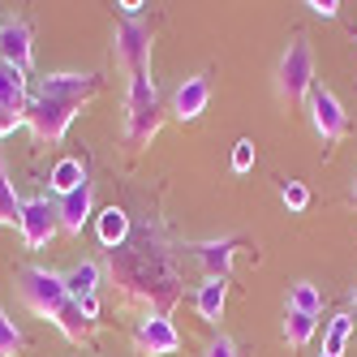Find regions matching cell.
<instances>
[{
    "instance_id": "6da1fadb",
    "label": "cell",
    "mask_w": 357,
    "mask_h": 357,
    "mask_svg": "<svg viewBox=\"0 0 357 357\" xmlns=\"http://www.w3.org/2000/svg\"><path fill=\"white\" fill-rule=\"evenodd\" d=\"M181 259L185 241H172L155 215H142L130 241L104 250V271L130 305H146V314H168L181 297Z\"/></svg>"
},
{
    "instance_id": "7a4b0ae2",
    "label": "cell",
    "mask_w": 357,
    "mask_h": 357,
    "mask_svg": "<svg viewBox=\"0 0 357 357\" xmlns=\"http://www.w3.org/2000/svg\"><path fill=\"white\" fill-rule=\"evenodd\" d=\"M164 125V99L151 73H134L130 78V95H125V142L130 151H142Z\"/></svg>"
},
{
    "instance_id": "3957f363",
    "label": "cell",
    "mask_w": 357,
    "mask_h": 357,
    "mask_svg": "<svg viewBox=\"0 0 357 357\" xmlns=\"http://www.w3.org/2000/svg\"><path fill=\"white\" fill-rule=\"evenodd\" d=\"M271 86H275V99H280L284 108L305 104V99H310V91L319 86V82H314V52H310V39H305V35H293L289 47L280 52V65H275Z\"/></svg>"
},
{
    "instance_id": "277c9868",
    "label": "cell",
    "mask_w": 357,
    "mask_h": 357,
    "mask_svg": "<svg viewBox=\"0 0 357 357\" xmlns=\"http://www.w3.org/2000/svg\"><path fill=\"white\" fill-rule=\"evenodd\" d=\"M13 284H17L22 305H26L31 314L47 319V323H52V314L69 301V293H65V275L52 271V267H35V263H31V267H22V271H17Z\"/></svg>"
},
{
    "instance_id": "5b68a950",
    "label": "cell",
    "mask_w": 357,
    "mask_h": 357,
    "mask_svg": "<svg viewBox=\"0 0 357 357\" xmlns=\"http://www.w3.org/2000/svg\"><path fill=\"white\" fill-rule=\"evenodd\" d=\"M151 43H155V31L146 26L142 17H121L112 31V56L116 65L130 73H151Z\"/></svg>"
},
{
    "instance_id": "8992f818",
    "label": "cell",
    "mask_w": 357,
    "mask_h": 357,
    "mask_svg": "<svg viewBox=\"0 0 357 357\" xmlns=\"http://www.w3.org/2000/svg\"><path fill=\"white\" fill-rule=\"evenodd\" d=\"M82 108L78 104H65V99H43V95H31L26 99V130L35 134V142H47V146H56L65 134H69V125L73 116H78Z\"/></svg>"
},
{
    "instance_id": "52a82bcc",
    "label": "cell",
    "mask_w": 357,
    "mask_h": 357,
    "mask_svg": "<svg viewBox=\"0 0 357 357\" xmlns=\"http://www.w3.org/2000/svg\"><path fill=\"white\" fill-rule=\"evenodd\" d=\"M17 233L26 241V250H43L61 233V215H56V202H47V194H35L22 202V220H17Z\"/></svg>"
},
{
    "instance_id": "ba28073f",
    "label": "cell",
    "mask_w": 357,
    "mask_h": 357,
    "mask_svg": "<svg viewBox=\"0 0 357 357\" xmlns=\"http://www.w3.org/2000/svg\"><path fill=\"white\" fill-rule=\"evenodd\" d=\"M305 108H310V125H314V134H319L323 146H336L349 134V112L327 86H314L310 99H305Z\"/></svg>"
},
{
    "instance_id": "9c48e42d",
    "label": "cell",
    "mask_w": 357,
    "mask_h": 357,
    "mask_svg": "<svg viewBox=\"0 0 357 357\" xmlns=\"http://www.w3.org/2000/svg\"><path fill=\"white\" fill-rule=\"evenodd\" d=\"M0 61L17 73H31L35 65V31L26 17H0Z\"/></svg>"
},
{
    "instance_id": "30bf717a",
    "label": "cell",
    "mask_w": 357,
    "mask_h": 357,
    "mask_svg": "<svg viewBox=\"0 0 357 357\" xmlns=\"http://www.w3.org/2000/svg\"><path fill=\"white\" fill-rule=\"evenodd\" d=\"M35 95L43 99H65V104L86 108L91 99L99 95V73H43Z\"/></svg>"
},
{
    "instance_id": "8fae6325",
    "label": "cell",
    "mask_w": 357,
    "mask_h": 357,
    "mask_svg": "<svg viewBox=\"0 0 357 357\" xmlns=\"http://www.w3.org/2000/svg\"><path fill=\"white\" fill-rule=\"evenodd\" d=\"M134 349L142 357H172L181 349V331L172 327L168 314H142L134 327Z\"/></svg>"
},
{
    "instance_id": "7c38bea8",
    "label": "cell",
    "mask_w": 357,
    "mask_h": 357,
    "mask_svg": "<svg viewBox=\"0 0 357 357\" xmlns=\"http://www.w3.org/2000/svg\"><path fill=\"white\" fill-rule=\"evenodd\" d=\"M245 241L233 233V237H220V241H185V254L207 271V280H228L233 275V259H237V250Z\"/></svg>"
},
{
    "instance_id": "4fadbf2b",
    "label": "cell",
    "mask_w": 357,
    "mask_h": 357,
    "mask_svg": "<svg viewBox=\"0 0 357 357\" xmlns=\"http://www.w3.org/2000/svg\"><path fill=\"white\" fill-rule=\"evenodd\" d=\"M207 104H211V78L207 73H194V78H181V86L172 91L168 112L176 121H198L202 112H207Z\"/></svg>"
},
{
    "instance_id": "5bb4252c",
    "label": "cell",
    "mask_w": 357,
    "mask_h": 357,
    "mask_svg": "<svg viewBox=\"0 0 357 357\" xmlns=\"http://www.w3.org/2000/svg\"><path fill=\"white\" fill-rule=\"evenodd\" d=\"M91 202H95V185L91 181H82L73 194H65L61 202H56V215H61V233H69V237H82V228H86V220H91Z\"/></svg>"
},
{
    "instance_id": "9a60e30c",
    "label": "cell",
    "mask_w": 357,
    "mask_h": 357,
    "mask_svg": "<svg viewBox=\"0 0 357 357\" xmlns=\"http://www.w3.org/2000/svg\"><path fill=\"white\" fill-rule=\"evenodd\" d=\"M224 305H228V280H202L194 289V310L202 323H220L224 319Z\"/></svg>"
},
{
    "instance_id": "2e32d148",
    "label": "cell",
    "mask_w": 357,
    "mask_h": 357,
    "mask_svg": "<svg viewBox=\"0 0 357 357\" xmlns=\"http://www.w3.org/2000/svg\"><path fill=\"white\" fill-rule=\"evenodd\" d=\"M65 275V293H69V301H82V297H95L99 293V280H104V263H91V259H82V263H73L69 271H61Z\"/></svg>"
},
{
    "instance_id": "e0dca14e",
    "label": "cell",
    "mask_w": 357,
    "mask_h": 357,
    "mask_svg": "<svg viewBox=\"0 0 357 357\" xmlns=\"http://www.w3.org/2000/svg\"><path fill=\"white\" fill-rule=\"evenodd\" d=\"M95 233H99V245H104V250H116V245L130 241L134 220H130V211H125V207H108V211H99Z\"/></svg>"
},
{
    "instance_id": "ac0fdd59",
    "label": "cell",
    "mask_w": 357,
    "mask_h": 357,
    "mask_svg": "<svg viewBox=\"0 0 357 357\" xmlns=\"http://www.w3.org/2000/svg\"><path fill=\"white\" fill-rule=\"evenodd\" d=\"M26 99H31V86H26V73H17L13 65L0 61V112H26Z\"/></svg>"
},
{
    "instance_id": "d6986e66",
    "label": "cell",
    "mask_w": 357,
    "mask_h": 357,
    "mask_svg": "<svg viewBox=\"0 0 357 357\" xmlns=\"http://www.w3.org/2000/svg\"><path fill=\"white\" fill-rule=\"evenodd\" d=\"M52 327L61 331L65 340H73V344H86V340H91V331H95V323L78 310V301H65L61 310L52 314Z\"/></svg>"
},
{
    "instance_id": "ffe728a7",
    "label": "cell",
    "mask_w": 357,
    "mask_h": 357,
    "mask_svg": "<svg viewBox=\"0 0 357 357\" xmlns=\"http://www.w3.org/2000/svg\"><path fill=\"white\" fill-rule=\"evenodd\" d=\"M86 181V164L82 160H73V155H65V160H56V168H52V176H47V185H52L61 198L65 194H73V190H78Z\"/></svg>"
},
{
    "instance_id": "44dd1931",
    "label": "cell",
    "mask_w": 357,
    "mask_h": 357,
    "mask_svg": "<svg viewBox=\"0 0 357 357\" xmlns=\"http://www.w3.org/2000/svg\"><path fill=\"white\" fill-rule=\"evenodd\" d=\"M314 331H319V319H314V314L284 310V340H289V349H305Z\"/></svg>"
},
{
    "instance_id": "7402d4cb",
    "label": "cell",
    "mask_w": 357,
    "mask_h": 357,
    "mask_svg": "<svg viewBox=\"0 0 357 357\" xmlns=\"http://www.w3.org/2000/svg\"><path fill=\"white\" fill-rule=\"evenodd\" d=\"M289 310H301V314H323V293L319 284H310V280H297V284H289Z\"/></svg>"
},
{
    "instance_id": "603a6c76",
    "label": "cell",
    "mask_w": 357,
    "mask_h": 357,
    "mask_svg": "<svg viewBox=\"0 0 357 357\" xmlns=\"http://www.w3.org/2000/svg\"><path fill=\"white\" fill-rule=\"evenodd\" d=\"M349 336H353V314H331V323L323 331V357H340Z\"/></svg>"
},
{
    "instance_id": "cb8c5ba5",
    "label": "cell",
    "mask_w": 357,
    "mask_h": 357,
    "mask_svg": "<svg viewBox=\"0 0 357 357\" xmlns=\"http://www.w3.org/2000/svg\"><path fill=\"white\" fill-rule=\"evenodd\" d=\"M17 220H22V198L9 176H0V228H17Z\"/></svg>"
},
{
    "instance_id": "d4e9b609",
    "label": "cell",
    "mask_w": 357,
    "mask_h": 357,
    "mask_svg": "<svg viewBox=\"0 0 357 357\" xmlns=\"http://www.w3.org/2000/svg\"><path fill=\"white\" fill-rule=\"evenodd\" d=\"M26 349V336H22V327L5 314V305H0V357H17Z\"/></svg>"
},
{
    "instance_id": "484cf974",
    "label": "cell",
    "mask_w": 357,
    "mask_h": 357,
    "mask_svg": "<svg viewBox=\"0 0 357 357\" xmlns=\"http://www.w3.org/2000/svg\"><path fill=\"white\" fill-rule=\"evenodd\" d=\"M280 202H284L293 215H301L305 207H310V190H305V181H284L280 185Z\"/></svg>"
},
{
    "instance_id": "4316f807",
    "label": "cell",
    "mask_w": 357,
    "mask_h": 357,
    "mask_svg": "<svg viewBox=\"0 0 357 357\" xmlns=\"http://www.w3.org/2000/svg\"><path fill=\"white\" fill-rule=\"evenodd\" d=\"M254 168V138H237L233 142V172H250Z\"/></svg>"
},
{
    "instance_id": "83f0119b",
    "label": "cell",
    "mask_w": 357,
    "mask_h": 357,
    "mask_svg": "<svg viewBox=\"0 0 357 357\" xmlns=\"http://www.w3.org/2000/svg\"><path fill=\"white\" fill-rule=\"evenodd\" d=\"M202 357H241V353H237V340H233V336H224V331H220L215 340H207Z\"/></svg>"
},
{
    "instance_id": "f1b7e54d",
    "label": "cell",
    "mask_w": 357,
    "mask_h": 357,
    "mask_svg": "<svg viewBox=\"0 0 357 357\" xmlns=\"http://www.w3.org/2000/svg\"><path fill=\"white\" fill-rule=\"evenodd\" d=\"M305 9H310V13H319V17H336V13H340V5H336V0H310Z\"/></svg>"
},
{
    "instance_id": "f546056e",
    "label": "cell",
    "mask_w": 357,
    "mask_h": 357,
    "mask_svg": "<svg viewBox=\"0 0 357 357\" xmlns=\"http://www.w3.org/2000/svg\"><path fill=\"white\" fill-rule=\"evenodd\" d=\"M78 310H82L91 323H99V293H95V297H82V301H78Z\"/></svg>"
},
{
    "instance_id": "4dcf8cb0",
    "label": "cell",
    "mask_w": 357,
    "mask_h": 357,
    "mask_svg": "<svg viewBox=\"0 0 357 357\" xmlns=\"http://www.w3.org/2000/svg\"><path fill=\"white\" fill-rule=\"evenodd\" d=\"M116 9H121V17H138V13H142L138 0H125V5H116Z\"/></svg>"
},
{
    "instance_id": "1f68e13d",
    "label": "cell",
    "mask_w": 357,
    "mask_h": 357,
    "mask_svg": "<svg viewBox=\"0 0 357 357\" xmlns=\"http://www.w3.org/2000/svg\"><path fill=\"white\" fill-rule=\"evenodd\" d=\"M349 301H353V305H357V289H353V293H349Z\"/></svg>"
},
{
    "instance_id": "d6a6232c",
    "label": "cell",
    "mask_w": 357,
    "mask_h": 357,
    "mask_svg": "<svg viewBox=\"0 0 357 357\" xmlns=\"http://www.w3.org/2000/svg\"><path fill=\"white\" fill-rule=\"evenodd\" d=\"M353 202H357V181H353Z\"/></svg>"
},
{
    "instance_id": "836d02e7",
    "label": "cell",
    "mask_w": 357,
    "mask_h": 357,
    "mask_svg": "<svg viewBox=\"0 0 357 357\" xmlns=\"http://www.w3.org/2000/svg\"><path fill=\"white\" fill-rule=\"evenodd\" d=\"M0 176H5V160H0Z\"/></svg>"
},
{
    "instance_id": "e575fe53",
    "label": "cell",
    "mask_w": 357,
    "mask_h": 357,
    "mask_svg": "<svg viewBox=\"0 0 357 357\" xmlns=\"http://www.w3.org/2000/svg\"><path fill=\"white\" fill-rule=\"evenodd\" d=\"M319 357H323V353H319Z\"/></svg>"
}]
</instances>
